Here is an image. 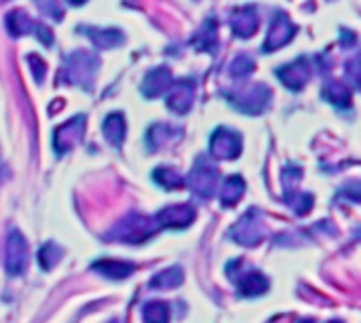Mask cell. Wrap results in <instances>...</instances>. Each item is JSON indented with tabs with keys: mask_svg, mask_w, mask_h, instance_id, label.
Returning a JSON list of instances; mask_svg holds the SVG:
<instances>
[{
	"mask_svg": "<svg viewBox=\"0 0 361 323\" xmlns=\"http://www.w3.org/2000/svg\"><path fill=\"white\" fill-rule=\"evenodd\" d=\"M153 178L157 180V184H161L167 190H176V188H182L184 186L182 178L171 167H159V169H155L153 171Z\"/></svg>",
	"mask_w": 361,
	"mask_h": 323,
	"instance_id": "484cf974",
	"label": "cell"
},
{
	"mask_svg": "<svg viewBox=\"0 0 361 323\" xmlns=\"http://www.w3.org/2000/svg\"><path fill=\"white\" fill-rule=\"evenodd\" d=\"M243 150V140L232 129H215L209 140V152L220 161H232Z\"/></svg>",
	"mask_w": 361,
	"mask_h": 323,
	"instance_id": "ba28073f",
	"label": "cell"
},
{
	"mask_svg": "<svg viewBox=\"0 0 361 323\" xmlns=\"http://www.w3.org/2000/svg\"><path fill=\"white\" fill-rule=\"evenodd\" d=\"M258 24H260V17H258L256 7H239L230 15V28L241 38L254 36L258 30Z\"/></svg>",
	"mask_w": 361,
	"mask_h": 323,
	"instance_id": "5bb4252c",
	"label": "cell"
},
{
	"mask_svg": "<svg viewBox=\"0 0 361 323\" xmlns=\"http://www.w3.org/2000/svg\"><path fill=\"white\" fill-rule=\"evenodd\" d=\"M83 134H85V117H83V115H78V117L66 121L62 127L55 129V136H53L55 152L62 157V155H66L68 150H72V148L80 142Z\"/></svg>",
	"mask_w": 361,
	"mask_h": 323,
	"instance_id": "30bf717a",
	"label": "cell"
},
{
	"mask_svg": "<svg viewBox=\"0 0 361 323\" xmlns=\"http://www.w3.org/2000/svg\"><path fill=\"white\" fill-rule=\"evenodd\" d=\"M230 239L243 247L260 245V241L264 239L262 213L258 209H250L248 213H243V218H239L236 224L230 229Z\"/></svg>",
	"mask_w": 361,
	"mask_h": 323,
	"instance_id": "3957f363",
	"label": "cell"
},
{
	"mask_svg": "<svg viewBox=\"0 0 361 323\" xmlns=\"http://www.w3.org/2000/svg\"><path fill=\"white\" fill-rule=\"evenodd\" d=\"M110 323H116V321H110Z\"/></svg>",
	"mask_w": 361,
	"mask_h": 323,
	"instance_id": "e575fe53",
	"label": "cell"
},
{
	"mask_svg": "<svg viewBox=\"0 0 361 323\" xmlns=\"http://www.w3.org/2000/svg\"><path fill=\"white\" fill-rule=\"evenodd\" d=\"M228 70H230V74L234 78H248L254 72V59L250 55H239V57L232 59Z\"/></svg>",
	"mask_w": 361,
	"mask_h": 323,
	"instance_id": "83f0119b",
	"label": "cell"
},
{
	"mask_svg": "<svg viewBox=\"0 0 361 323\" xmlns=\"http://www.w3.org/2000/svg\"><path fill=\"white\" fill-rule=\"evenodd\" d=\"M171 80H174V78H171L169 68H165V66L153 68V70L146 74L144 82H142V93H144L148 99H155V97H159V95H163L165 91L171 89Z\"/></svg>",
	"mask_w": 361,
	"mask_h": 323,
	"instance_id": "9a60e30c",
	"label": "cell"
},
{
	"mask_svg": "<svg viewBox=\"0 0 361 323\" xmlns=\"http://www.w3.org/2000/svg\"><path fill=\"white\" fill-rule=\"evenodd\" d=\"M192 99H194V82L190 78H182L176 85H171L167 106L176 115H188V110L192 108Z\"/></svg>",
	"mask_w": 361,
	"mask_h": 323,
	"instance_id": "4fadbf2b",
	"label": "cell"
},
{
	"mask_svg": "<svg viewBox=\"0 0 361 323\" xmlns=\"http://www.w3.org/2000/svg\"><path fill=\"white\" fill-rule=\"evenodd\" d=\"M7 30L13 36H22V34H34L45 47L53 45V34L49 28H45L43 24L34 22L26 11H11L7 15Z\"/></svg>",
	"mask_w": 361,
	"mask_h": 323,
	"instance_id": "8992f818",
	"label": "cell"
},
{
	"mask_svg": "<svg viewBox=\"0 0 361 323\" xmlns=\"http://www.w3.org/2000/svg\"><path fill=\"white\" fill-rule=\"evenodd\" d=\"M327 323H342V321H338V319H334V321H327Z\"/></svg>",
	"mask_w": 361,
	"mask_h": 323,
	"instance_id": "836d02e7",
	"label": "cell"
},
{
	"mask_svg": "<svg viewBox=\"0 0 361 323\" xmlns=\"http://www.w3.org/2000/svg\"><path fill=\"white\" fill-rule=\"evenodd\" d=\"M323 95H325V99H330L332 103H336L340 108L351 106V91L344 87V82H336V80L327 82L323 87Z\"/></svg>",
	"mask_w": 361,
	"mask_h": 323,
	"instance_id": "d4e9b609",
	"label": "cell"
},
{
	"mask_svg": "<svg viewBox=\"0 0 361 323\" xmlns=\"http://www.w3.org/2000/svg\"><path fill=\"white\" fill-rule=\"evenodd\" d=\"M176 131H178V129L171 127V125H167V123L153 125V127L148 129V134H146V144H148V148H150V150H157V148L165 146L167 142L176 140V136H178Z\"/></svg>",
	"mask_w": 361,
	"mask_h": 323,
	"instance_id": "7402d4cb",
	"label": "cell"
},
{
	"mask_svg": "<svg viewBox=\"0 0 361 323\" xmlns=\"http://www.w3.org/2000/svg\"><path fill=\"white\" fill-rule=\"evenodd\" d=\"M194 220V209L192 205H169L157 213V227L161 229H186Z\"/></svg>",
	"mask_w": 361,
	"mask_h": 323,
	"instance_id": "7c38bea8",
	"label": "cell"
},
{
	"mask_svg": "<svg viewBox=\"0 0 361 323\" xmlns=\"http://www.w3.org/2000/svg\"><path fill=\"white\" fill-rule=\"evenodd\" d=\"M144 323H169V304L167 302H146L144 304Z\"/></svg>",
	"mask_w": 361,
	"mask_h": 323,
	"instance_id": "603a6c76",
	"label": "cell"
},
{
	"mask_svg": "<svg viewBox=\"0 0 361 323\" xmlns=\"http://www.w3.org/2000/svg\"><path fill=\"white\" fill-rule=\"evenodd\" d=\"M28 62H32L30 66H32V70H34V76H36V80H43V78H45V72H47V68H45V62H43V59H38L36 55H30V57H28Z\"/></svg>",
	"mask_w": 361,
	"mask_h": 323,
	"instance_id": "4dcf8cb0",
	"label": "cell"
},
{
	"mask_svg": "<svg viewBox=\"0 0 361 323\" xmlns=\"http://www.w3.org/2000/svg\"><path fill=\"white\" fill-rule=\"evenodd\" d=\"M236 289H239V296L254 298L269 289V279L260 271H248L243 277L236 279Z\"/></svg>",
	"mask_w": 361,
	"mask_h": 323,
	"instance_id": "e0dca14e",
	"label": "cell"
},
{
	"mask_svg": "<svg viewBox=\"0 0 361 323\" xmlns=\"http://www.w3.org/2000/svg\"><path fill=\"white\" fill-rule=\"evenodd\" d=\"M62 258V250L55 245V243H45L41 250H38V264L43 266V271H51L55 264H57V260Z\"/></svg>",
	"mask_w": 361,
	"mask_h": 323,
	"instance_id": "4316f807",
	"label": "cell"
},
{
	"mask_svg": "<svg viewBox=\"0 0 361 323\" xmlns=\"http://www.w3.org/2000/svg\"><path fill=\"white\" fill-rule=\"evenodd\" d=\"M93 271L101 273L108 279L120 281V279H127L129 275H134L136 266L132 262H123V260H97L93 264Z\"/></svg>",
	"mask_w": 361,
	"mask_h": 323,
	"instance_id": "d6986e66",
	"label": "cell"
},
{
	"mask_svg": "<svg viewBox=\"0 0 361 323\" xmlns=\"http://www.w3.org/2000/svg\"><path fill=\"white\" fill-rule=\"evenodd\" d=\"M68 3H70V5H74V7H78V5H85L87 0H68Z\"/></svg>",
	"mask_w": 361,
	"mask_h": 323,
	"instance_id": "1f68e13d",
	"label": "cell"
},
{
	"mask_svg": "<svg viewBox=\"0 0 361 323\" xmlns=\"http://www.w3.org/2000/svg\"><path fill=\"white\" fill-rule=\"evenodd\" d=\"M271 89L267 85H252L248 89H243L236 95H228V101L236 108L239 113H246V115H260L267 110V106L271 103Z\"/></svg>",
	"mask_w": 361,
	"mask_h": 323,
	"instance_id": "277c9868",
	"label": "cell"
},
{
	"mask_svg": "<svg viewBox=\"0 0 361 323\" xmlns=\"http://www.w3.org/2000/svg\"><path fill=\"white\" fill-rule=\"evenodd\" d=\"M97 72V57L89 51H74L64 59L62 80L70 85H78L83 89H91Z\"/></svg>",
	"mask_w": 361,
	"mask_h": 323,
	"instance_id": "7a4b0ae2",
	"label": "cell"
},
{
	"mask_svg": "<svg viewBox=\"0 0 361 323\" xmlns=\"http://www.w3.org/2000/svg\"><path fill=\"white\" fill-rule=\"evenodd\" d=\"M218 169L209 165L203 157H199L192 171L186 178V184L199 199H209L218 190Z\"/></svg>",
	"mask_w": 361,
	"mask_h": 323,
	"instance_id": "5b68a950",
	"label": "cell"
},
{
	"mask_svg": "<svg viewBox=\"0 0 361 323\" xmlns=\"http://www.w3.org/2000/svg\"><path fill=\"white\" fill-rule=\"evenodd\" d=\"M296 34V26L290 22V17L283 13V11H277L275 17H273V24H271V30L264 38V45H262V51L264 53H271V51H277L281 49L283 45H288Z\"/></svg>",
	"mask_w": 361,
	"mask_h": 323,
	"instance_id": "9c48e42d",
	"label": "cell"
},
{
	"mask_svg": "<svg viewBox=\"0 0 361 323\" xmlns=\"http://www.w3.org/2000/svg\"><path fill=\"white\" fill-rule=\"evenodd\" d=\"M78 32L85 34L99 49H114L125 41L123 32H118L116 28H85V26H80Z\"/></svg>",
	"mask_w": 361,
	"mask_h": 323,
	"instance_id": "2e32d148",
	"label": "cell"
},
{
	"mask_svg": "<svg viewBox=\"0 0 361 323\" xmlns=\"http://www.w3.org/2000/svg\"><path fill=\"white\" fill-rule=\"evenodd\" d=\"M155 233H159V227L155 220L140 213H132V215H125V218L112 229L110 239L120 241V243H144Z\"/></svg>",
	"mask_w": 361,
	"mask_h": 323,
	"instance_id": "6da1fadb",
	"label": "cell"
},
{
	"mask_svg": "<svg viewBox=\"0 0 361 323\" xmlns=\"http://www.w3.org/2000/svg\"><path fill=\"white\" fill-rule=\"evenodd\" d=\"M275 72L288 89L300 91V89H304V85L311 78V62L306 57H298L296 62L285 64V66L277 68Z\"/></svg>",
	"mask_w": 361,
	"mask_h": 323,
	"instance_id": "8fae6325",
	"label": "cell"
},
{
	"mask_svg": "<svg viewBox=\"0 0 361 323\" xmlns=\"http://www.w3.org/2000/svg\"><path fill=\"white\" fill-rule=\"evenodd\" d=\"M125 131H127V123H125L123 115H120V113H112V115L106 117V121H104V136H106V140L114 148H118L120 144H123Z\"/></svg>",
	"mask_w": 361,
	"mask_h": 323,
	"instance_id": "ffe728a7",
	"label": "cell"
},
{
	"mask_svg": "<svg viewBox=\"0 0 361 323\" xmlns=\"http://www.w3.org/2000/svg\"><path fill=\"white\" fill-rule=\"evenodd\" d=\"M182 281H184V273H182V268L171 266V268H167V271H163V273L155 275V277H153V281H150V285H153V287H159V289H169V287H178Z\"/></svg>",
	"mask_w": 361,
	"mask_h": 323,
	"instance_id": "cb8c5ba5",
	"label": "cell"
},
{
	"mask_svg": "<svg viewBox=\"0 0 361 323\" xmlns=\"http://www.w3.org/2000/svg\"><path fill=\"white\" fill-rule=\"evenodd\" d=\"M285 196H288V203L292 205V209L298 215H304L313 207V196L311 194H296V190H288Z\"/></svg>",
	"mask_w": 361,
	"mask_h": 323,
	"instance_id": "f1b7e54d",
	"label": "cell"
},
{
	"mask_svg": "<svg viewBox=\"0 0 361 323\" xmlns=\"http://www.w3.org/2000/svg\"><path fill=\"white\" fill-rule=\"evenodd\" d=\"M246 192V182L241 175H230L222 182V188H220V199H222V205L224 207H232L241 201Z\"/></svg>",
	"mask_w": 361,
	"mask_h": 323,
	"instance_id": "44dd1931",
	"label": "cell"
},
{
	"mask_svg": "<svg viewBox=\"0 0 361 323\" xmlns=\"http://www.w3.org/2000/svg\"><path fill=\"white\" fill-rule=\"evenodd\" d=\"M298 323H315V321H311V319H302V321H298Z\"/></svg>",
	"mask_w": 361,
	"mask_h": 323,
	"instance_id": "d6a6232c",
	"label": "cell"
},
{
	"mask_svg": "<svg viewBox=\"0 0 361 323\" xmlns=\"http://www.w3.org/2000/svg\"><path fill=\"white\" fill-rule=\"evenodd\" d=\"M36 7L41 9V13H45V15H49V17H53L57 22L64 17V9H62V5L57 3V0H36Z\"/></svg>",
	"mask_w": 361,
	"mask_h": 323,
	"instance_id": "f546056e",
	"label": "cell"
},
{
	"mask_svg": "<svg viewBox=\"0 0 361 323\" xmlns=\"http://www.w3.org/2000/svg\"><path fill=\"white\" fill-rule=\"evenodd\" d=\"M215 43H218V22H215V17H207L203 22V26L192 34L190 45L199 51L209 53V51H213Z\"/></svg>",
	"mask_w": 361,
	"mask_h": 323,
	"instance_id": "ac0fdd59",
	"label": "cell"
},
{
	"mask_svg": "<svg viewBox=\"0 0 361 323\" xmlns=\"http://www.w3.org/2000/svg\"><path fill=\"white\" fill-rule=\"evenodd\" d=\"M28 266V241L20 231H11L5 243V271L9 275H22Z\"/></svg>",
	"mask_w": 361,
	"mask_h": 323,
	"instance_id": "52a82bcc",
	"label": "cell"
}]
</instances>
